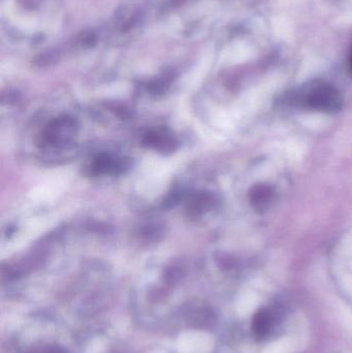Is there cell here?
Returning <instances> with one entry per match:
<instances>
[{
	"label": "cell",
	"mask_w": 352,
	"mask_h": 353,
	"mask_svg": "<svg viewBox=\"0 0 352 353\" xmlns=\"http://www.w3.org/2000/svg\"><path fill=\"white\" fill-rule=\"evenodd\" d=\"M301 105L320 112H336L342 107V97L333 85L312 82L297 95Z\"/></svg>",
	"instance_id": "cell-1"
},
{
	"label": "cell",
	"mask_w": 352,
	"mask_h": 353,
	"mask_svg": "<svg viewBox=\"0 0 352 353\" xmlns=\"http://www.w3.org/2000/svg\"><path fill=\"white\" fill-rule=\"evenodd\" d=\"M76 122L72 118L62 117L54 120L49 124L43 136L41 141L43 145L50 147H58L64 145L74 136L76 132Z\"/></svg>",
	"instance_id": "cell-2"
},
{
	"label": "cell",
	"mask_w": 352,
	"mask_h": 353,
	"mask_svg": "<svg viewBox=\"0 0 352 353\" xmlns=\"http://www.w3.org/2000/svg\"><path fill=\"white\" fill-rule=\"evenodd\" d=\"M145 146L158 152H173L177 147V141L167 130H151L143 139Z\"/></svg>",
	"instance_id": "cell-3"
},
{
	"label": "cell",
	"mask_w": 352,
	"mask_h": 353,
	"mask_svg": "<svg viewBox=\"0 0 352 353\" xmlns=\"http://www.w3.org/2000/svg\"><path fill=\"white\" fill-rule=\"evenodd\" d=\"M127 167L124 159L103 154L99 155L92 161L90 171L95 175H118L123 173Z\"/></svg>",
	"instance_id": "cell-4"
},
{
	"label": "cell",
	"mask_w": 352,
	"mask_h": 353,
	"mask_svg": "<svg viewBox=\"0 0 352 353\" xmlns=\"http://www.w3.org/2000/svg\"><path fill=\"white\" fill-rule=\"evenodd\" d=\"M275 321L276 316L273 311L267 308L260 309L252 319L251 327L254 336L260 339L268 337L274 327Z\"/></svg>",
	"instance_id": "cell-5"
},
{
	"label": "cell",
	"mask_w": 352,
	"mask_h": 353,
	"mask_svg": "<svg viewBox=\"0 0 352 353\" xmlns=\"http://www.w3.org/2000/svg\"><path fill=\"white\" fill-rule=\"evenodd\" d=\"M214 195L208 192L196 193L190 199L187 210L191 216H200L212 209L216 203Z\"/></svg>",
	"instance_id": "cell-6"
},
{
	"label": "cell",
	"mask_w": 352,
	"mask_h": 353,
	"mask_svg": "<svg viewBox=\"0 0 352 353\" xmlns=\"http://www.w3.org/2000/svg\"><path fill=\"white\" fill-rule=\"evenodd\" d=\"M273 199V190L267 185H258L252 188L250 201L256 209H264Z\"/></svg>",
	"instance_id": "cell-7"
},
{
	"label": "cell",
	"mask_w": 352,
	"mask_h": 353,
	"mask_svg": "<svg viewBox=\"0 0 352 353\" xmlns=\"http://www.w3.org/2000/svg\"><path fill=\"white\" fill-rule=\"evenodd\" d=\"M190 321L196 325V327H206L214 321L212 313L208 312L206 309H194L190 311Z\"/></svg>",
	"instance_id": "cell-8"
},
{
	"label": "cell",
	"mask_w": 352,
	"mask_h": 353,
	"mask_svg": "<svg viewBox=\"0 0 352 353\" xmlns=\"http://www.w3.org/2000/svg\"><path fill=\"white\" fill-rule=\"evenodd\" d=\"M27 353H66L63 348L58 347V346H43L41 348L31 350Z\"/></svg>",
	"instance_id": "cell-9"
},
{
	"label": "cell",
	"mask_w": 352,
	"mask_h": 353,
	"mask_svg": "<svg viewBox=\"0 0 352 353\" xmlns=\"http://www.w3.org/2000/svg\"><path fill=\"white\" fill-rule=\"evenodd\" d=\"M349 70H351V72H352V49H351V57H349Z\"/></svg>",
	"instance_id": "cell-10"
}]
</instances>
